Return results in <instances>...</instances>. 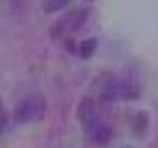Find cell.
<instances>
[{"label": "cell", "instance_id": "obj_6", "mask_svg": "<svg viewBox=\"0 0 158 148\" xmlns=\"http://www.w3.org/2000/svg\"><path fill=\"white\" fill-rule=\"evenodd\" d=\"M69 4V0H44L43 1V10L46 14H54L64 9Z\"/></svg>", "mask_w": 158, "mask_h": 148}, {"label": "cell", "instance_id": "obj_2", "mask_svg": "<svg viewBox=\"0 0 158 148\" xmlns=\"http://www.w3.org/2000/svg\"><path fill=\"white\" fill-rule=\"evenodd\" d=\"M45 114V102L38 95L23 97L14 109V120L17 124H29L43 119Z\"/></svg>", "mask_w": 158, "mask_h": 148}, {"label": "cell", "instance_id": "obj_9", "mask_svg": "<svg viewBox=\"0 0 158 148\" xmlns=\"http://www.w3.org/2000/svg\"><path fill=\"white\" fill-rule=\"evenodd\" d=\"M123 148H131V147H123Z\"/></svg>", "mask_w": 158, "mask_h": 148}, {"label": "cell", "instance_id": "obj_3", "mask_svg": "<svg viewBox=\"0 0 158 148\" xmlns=\"http://www.w3.org/2000/svg\"><path fill=\"white\" fill-rule=\"evenodd\" d=\"M77 118H78L79 123L81 124V126L84 128V130L89 128L98 119H100L96 108H95V103L91 98L84 97L80 101L78 109H77Z\"/></svg>", "mask_w": 158, "mask_h": 148}, {"label": "cell", "instance_id": "obj_1", "mask_svg": "<svg viewBox=\"0 0 158 148\" xmlns=\"http://www.w3.org/2000/svg\"><path fill=\"white\" fill-rule=\"evenodd\" d=\"M101 98L103 101H130L140 96L138 85L127 79H107L101 88Z\"/></svg>", "mask_w": 158, "mask_h": 148}, {"label": "cell", "instance_id": "obj_7", "mask_svg": "<svg viewBox=\"0 0 158 148\" xmlns=\"http://www.w3.org/2000/svg\"><path fill=\"white\" fill-rule=\"evenodd\" d=\"M147 125H148L147 114L143 113V112H140L135 118V123H134V126H133L134 131L139 135H142L145 132V130L147 129Z\"/></svg>", "mask_w": 158, "mask_h": 148}, {"label": "cell", "instance_id": "obj_5", "mask_svg": "<svg viewBox=\"0 0 158 148\" xmlns=\"http://www.w3.org/2000/svg\"><path fill=\"white\" fill-rule=\"evenodd\" d=\"M98 47V41L95 38H89L84 41H81L80 46H79V54L83 58H90L94 55L95 50Z\"/></svg>", "mask_w": 158, "mask_h": 148}, {"label": "cell", "instance_id": "obj_4", "mask_svg": "<svg viewBox=\"0 0 158 148\" xmlns=\"http://www.w3.org/2000/svg\"><path fill=\"white\" fill-rule=\"evenodd\" d=\"M85 132L89 135L93 142L98 145H106L112 136V129L108 124L103 123L101 119H98L94 124L85 129Z\"/></svg>", "mask_w": 158, "mask_h": 148}, {"label": "cell", "instance_id": "obj_8", "mask_svg": "<svg viewBox=\"0 0 158 148\" xmlns=\"http://www.w3.org/2000/svg\"><path fill=\"white\" fill-rule=\"evenodd\" d=\"M1 108H2V102H1V100H0V111H1Z\"/></svg>", "mask_w": 158, "mask_h": 148}]
</instances>
